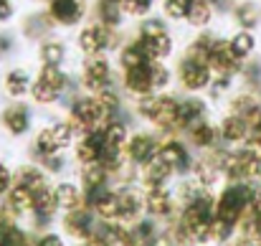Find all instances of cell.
<instances>
[{
    "label": "cell",
    "instance_id": "cell-1",
    "mask_svg": "<svg viewBox=\"0 0 261 246\" xmlns=\"http://www.w3.org/2000/svg\"><path fill=\"white\" fill-rule=\"evenodd\" d=\"M177 109H180V96L173 91H160V94H150L145 99L132 102L135 117L150 125V130H155L158 135H180Z\"/></svg>",
    "mask_w": 261,
    "mask_h": 246
},
{
    "label": "cell",
    "instance_id": "cell-2",
    "mask_svg": "<svg viewBox=\"0 0 261 246\" xmlns=\"http://www.w3.org/2000/svg\"><path fill=\"white\" fill-rule=\"evenodd\" d=\"M256 183H249V180H241V183H226L218 195H216V218L231 224V226H239V221L244 218L254 193H256Z\"/></svg>",
    "mask_w": 261,
    "mask_h": 246
},
{
    "label": "cell",
    "instance_id": "cell-3",
    "mask_svg": "<svg viewBox=\"0 0 261 246\" xmlns=\"http://www.w3.org/2000/svg\"><path fill=\"white\" fill-rule=\"evenodd\" d=\"M122 31H114V28H107L96 20H87L79 33H76V48L82 51V56H99V54H109V51H117L122 46Z\"/></svg>",
    "mask_w": 261,
    "mask_h": 246
},
{
    "label": "cell",
    "instance_id": "cell-4",
    "mask_svg": "<svg viewBox=\"0 0 261 246\" xmlns=\"http://www.w3.org/2000/svg\"><path fill=\"white\" fill-rule=\"evenodd\" d=\"M119 77L114 71V64L107 54L99 56H87L82 61V74H79V86L87 94H99L109 86H117Z\"/></svg>",
    "mask_w": 261,
    "mask_h": 246
},
{
    "label": "cell",
    "instance_id": "cell-5",
    "mask_svg": "<svg viewBox=\"0 0 261 246\" xmlns=\"http://www.w3.org/2000/svg\"><path fill=\"white\" fill-rule=\"evenodd\" d=\"M175 84L185 91V94H203L208 91V86L213 82V69L205 61L190 59V56H180L175 64Z\"/></svg>",
    "mask_w": 261,
    "mask_h": 246
},
{
    "label": "cell",
    "instance_id": "cell-6",
    "mask_svg": "<svg viewBox=\"0 0 261 246\" xmlns=\"http://www.w3.org/2000/svg\"><path fill=\"white\" fill-rule=\"evenodd\" d=\"M158 158H160L163 163L170 165L177 178L190 175V167H193V163H195L193 147H190V145L185 142V137H180V135H160V150H158Z\"/></svg>",
    "mask_w": 261,
    "mask_h": 246
},
{
    "label": "cell",
    "instance_id": "cell-7",
    "mask_svg": "<svg viewBox=\"0 0 261 246\" xmlns=\"http://www.w3.org/2000/svg\"><path fill=\"white\" fill-rule=\"evenodd\" d=\"M43 10L56 23V28H82L91 13V5L89 0H43Z\"/></svg>",
    "mask_w": 261,
    "mask_h": 246
},
{
    "label": "cell",
    "instance_id": "cell-8",
    "mask_svg": "<svg viewBox=\"0 0 261 246\" xmlns=\"http://www.w3.org/2000/svg\"><path fill=\"white\" fill-rule=\"evenodd\" d=\"M158 150H160V135L155 130H132L124 155L127 163H132L135 167H145L150 160L158 158Z\"/></svg>",
    "mask_w": 261,
    "mask_h": 246
},
{
    "label": "cell",
    "instance_id": "cell-9",
    "mask_svg": "<svg viewBox=\"0 0 261 246\" xmlns=\"http://www.w3.org/2000/svg\"><path fill=\"white\" fill-rule=\"evenodd\" d=\"M180 206L175 201V193L173 188H150L145 190V216L160 221V224H168L170 218L177 216Z\"/></svg>",
    "mask_w": 261,
    "mask_h": 246
},
{
    "label": "cell",
    "instance_id": "cell-10",
    "mask_svg": "<svg viewBox=\"0 0 261 246\" xmlns=\"http://www.w3.org/2000/svg\"><path fill=\"white\" fill-rule=\"evenodd\" d=\"M117 203H119V224H135L145 216V190L137 183L117 185Z\"/></svg>",
    "mask_w": 261,
    "mask_h": 246
},
{
    "label": "cell",
    "instance_id": "cell-11",
    "mask_svg": "<svg viewBox=\"0 0 261 246\" xmlns=\"http://www.w3.org/2000/svg\"><path fill=\"white\" fill-rule=\"evenodd\" d=\"M0 125L10 137H25L31 132V127H33V112L23 99L10 102L0 112Z\"/></svg>",
    "mask_w": 261,
    "mask_h": 246
},
{
    "label": "cell",
    "instance_id": "cell-12",
    "mask_svg": "<svg viewBox=\"0 0 261 246\" xmlns=\"http://www.w3.org/2000/svg\"><path fill=\"white\" fill-rule=\"evenodd\" d=\"M152 64V61H150ZM150 64L145 66H137V69H127V71H119V89L127 99L137 102V99H145L150 94H155L152 89V74H150Z\"/></svg>",
    "mask_w": 261,
    "mask_h": 246
},
{
    "label": "cell",
    "instance_id": "cell-13",
    "mask_svg": "<svg viewBox=\"0 0 261 246\" xmlns=\"http://www.w3.org/2000/svg\"><path fill=\"white\" fill-rule=\"evenodd\" d=\"M33 231L20 226V218L0 203V246H33Z\"/></svg>",
    "mask_w": 261,
    "mask_h": 246
},
{
    "label": "cell",
    "instance_id": "cell-14",
    "mask_svg": "<svg viewBox=\"0 0 261 246\" xmlns=\"http://www.w3.org/2000/svg\"><path fill=\"white\" fill-rule=\"evenodd\" d=\"M96 216L89 206H82V208H74V211H66L61 213V231L64 236L69 239H76V241H87L89 234L94 231L96 226Z\"/></svg>",
    "mask_w": 261,
    "mask_h": 246
},
{
    "label": "cell",
    "instance_id": "cell-15",
    "mask_svg": "<svg viewBox=\"0 0 261 246\" xmlns=\"http://www.w3.org/2000/svg\"><path fill=\"white\" fill-rule=\"evenodd\" d=\"M208 66L213 69V74H223V77H239L241 69H244V61L236 59V54L231 51V43L228 38H216L213 48H211V56H208Z\"/></svg>",
    "mask_w": 261,
    "mask_h": 246
},
{
    "label": "cell",
    "instance_id": "cell-16",
    "mask_svg": "<svg viewBox=\"0 0 261 246\" xmlns=\"http://www.w3.org/2000/svg\"><path fill=\"white\" fill-rule=\"evenodd\" d=\"M87 206L94 211L99 221H117L119 218V203H117V185H104L87 193Z\"/></svg>",
    "mask_w": 261,
    "mask_h": 246
},
{
    "label": "cell",
    "instance_id": "cell-17",
    "mask_svg": "<svg viewBox=\"0 0 261 246\" xmlns=\"http://www.w3.org/2000/svg\"><path fill=\"white\" fill-rule=\"evenodd\" d=\"M208 119V102L198 94H185L180 96V109H177V130L180 137L198 122Z\"/></svg>",
    "mask_w": 261,
    "mask_h": 246
},
{
    "label": "cell",
    "instance_id": "cell-18",
    "mask_svg": "<svg viewBox=\"0 0 261 246\" xmlns=\"http://www.w3.org/2000/svg\"><path fill=\"white\" fill-rule=\"evenodd\" d=\"M185 142L193 147V153H211L221 145V135H218V125H213L211 119H203L198 125H193L185 135Z\"/></svg>",
    "mask_w": 261,
    "mask_h": 246
},
{
    "label": "cell",
    "instance_id": "cell-19",
    "mask_svg": "<svg viewBox=\"0 0 261 246\" xmlns=\"http://www.w3.org/2000/svg\"><path fill=\"white\" fill-rule=\"evenodd\" d=\"M101 155H104V135H101V130L76 137V142H74V160H76L79 167L82 165L101 163Z\"/></svg>",
    "mask_w": 261,
    "mask_h": 246
},
{
    "label": "cell",
    "instance_id": "cell-20",
    "mask_svg": "<svg viewBox=\"0 0 261 246\" xmlns=\"http://www.w3.org/2000/svg\"><path fill=\"white\" fill-rule=\"evenodd\" d=\"M218 135H221V145H226V147H239V145H244V142L251 137V130H249V122H246L244 117L223 114L221 122H218Z\"/></svg>",
    "mask_w": 261,
    "mask_h": 246
},
{
    "label": "cell",
    "instance_id": "cell-21",
    "mask_svg": "<svg viewBox=\"0 0 261 246\" xmlns=\"http://www.w3.org/2000/svg\"><path fill=\"white\" fill-rule=\"evenodd\" d=\"M173 178H177L173 173V167L168 163H163L160 158L150 160L145 167H140V188L142 190H150V188H168L173 183Z\"/></svg>",
    "mask_w": 261,
    "mask_h": 246
},
{
    "label": "cell",
    "instance_id": "cell-22",
    "mask_svg": "<svg viewBox=\"0 0 261 246\" xmlns=\"http://www.w3.org/2000/svg\"><path fill=\"white\" fill-rule=\"evenodd\" d=\"M20 31H23V36H25L28 41H38V43H41V41H46V38L54 36L56 23L48 18L46 10H33V13H28V15L23 18Z\"/></svg>",
    "mask_w": 261,
    "mask_h": 246
},
{
    "label": "cell",
    "instance_id": "cell-23",
    "mask_svg": "<svg viewBox=\"0 0 261 246\" xmlns=\"http://www.w3.org/2000/svg\"><path fill=\"white\" fill-rule=\"evenodd\" d=\"M91 20L107 26V28H114V31H122L127 15L119 5V0H94L91 5Z\"/></svg>",
    "mask_w": 261,
    "mask_h": 246
},
{
    "label": "cell",
    "instance_id": "cell-24",
    "mask_svg": "<svg viewBox=\"0 0 261 246\" xmlns=\"http://www.w3.org/2000/svg\"><path fill=\"white\" fill-rule=\"evenodd\" d=\"M54 190H56V201H59L61 213L87 206V193L76 180H59V183H54Z\"/></svg>",
    "mask_w": 261,
    "mask_h": 246
},
{
    "label": "cell",
    "instance_id": "cell-25",
    "mask_svg": "<svg viewBox=\"0 0 261 246\" xmlns=\"http://www.w3.org/2000/svg\"><path fill=\"white\" fill-rule=\"evenodd\" d=\"M145 64H150V59H147V54H145V46H142L135 36L127 38V41L117 48V66H119V71L137 69V66H145Z\"/></svg>",
    "mask_w": 261,
    "mask_h": 246
},
{
    "label": "cell",
    "instance_id": "cell-26",
    "mask_svg": "<svg viewBox=\"0 0 261 246\" xmlns=\"http://www.w3.org/2000/svg\"><path fill=\"white\" fill-rule=\"evenodd\" d=\"M31 86H33V77H31L23 66H13V69H8V74L3 77V91H5L13 102L28 96V94H31Z\"/></svg>",
    "mask_w": 261,
    "mask_h": 246
},
{
    "label": "cell",
    "instance_id": "cell-27",
    "mask_svg": "<svg viewBox=\"0 0 261 246\" xmlns=\"http://www.w3.org/2000/svg\"><path fill=\"white\" fill-rule=\"evenodd\" d=\"M101 135H104V150H124L127 140L132 135V127H129V122L122 114V117H114L112 122H107Z\"/></svg>",
    "mask_w": 261,
    "mask_h": 246
},
{
    "label": "cell",
    "instance_id": "cell-28",
    "mask_svg": "<svg viewBox=\"0 0 261 246\" xmlns=\"http://www.w3.org/2000/svg\"><path fill=\"white\" fill-rule=\"evenodd\" d=\"M3 203L18 216V218H28L33 213V190L25 185L13 183V188L8 190V195L3 198Z\"/></svg>",
    "mask_w": 261,
    "mask_h": 246
},
{
    "label": "cell",
    "instance_id": "cell-29",
    "mask_svg": "<svg viewBox=\"0 0 261 246\" xmlns=\"http://www.w3.org/2000/svg\"><path fill=\"white\" fill-rule=\"evenodd\" d=\"M122 231H124V224H119V221H96L94 231L89 234L87 244L89 246H119Z\"/></svg>",
    "mask_w": 261,
    "mask_h": 246
},
{
    "label": "cell",
    "instance_id": "cell-30",
    "mask_svg": "<svg viewBox=\"0 0 261 246\" xmlns=\"http://www.w3.org/2000/svg\"><path fill=\"white\" fill-rule=\"evenodd\" d=\"M137 41L145 46V54H147L150 61H165L168 64V59L175 54L173 33H163V36H155V38H137Z\"/></svg>",
    "mask_w": 261,
    "mask_h": 246
},
{
    "label": "cell",
    "instance_id": "cell-31",
    "mask_svg": "<svg viewBox=\"0 0 261 246\" xmlns=\"http://www.w3.org/2000/svg\"><path fill=\"white\" fill-rule=\"evenodd\" d=\"M66 56H69V48H66V43L61 38L51 36V38L38 43V61H41V66H64Z\"/></svg>",
    "mask_w": 261,
    "mask_h": 246
},
{
    "label": "cell",
    "instance_id": "cell-32",
    "mask_svg": "<svg viewBox=\"0 0 261 246\" xmlns=\"http://www.w3.org/2000/svg\"><path fill=\"white\" fill-rule=\"evenodd\" d=\"M79 185L84 188V193H91V190H96V188L114 185V183H112V175L107 173L104 165L94 163V165H82V167H79Z\"/></svg>",
    "mask_w": 261,
    "mask_h": 246
},
{
    "label": "cell",
    "instance_id": "cell-33",
    "mask_svg": "<svg viewBox=\"0 0 261 246\" xmlns=\"http://www.w3.org/2000/svg\"><path fill=\"white\" fill-rule=\"evenodd\" d=\"M216 18V8L213 3L208 0H190V8H188V15H185V23L195 31H205Z\"/></svg>",
    "mask_w": 261,
    "mask_h": 246
},
{
    "label": "cell",
    "instance_id": "cell-34",
    "mask_svg": "<svg viewBox=\"0 0 261 246\" xmlns=\"http://www.w3.org/2000/svg\"><path fill=\"white\" fill-rule=\"evenodd\" d=\"M261 102H259V94L251 91V89H241L236 94L228 96V114H236V117H244L249 119L254 109H259Z\"/></svg>",
    "mask_w": 261,
    "mask_h": 246
},
{
    "label": "cell",
    "instance_id": "cell-35",
    "mask_svg": "<svg viewBox=\"0 0 261 246\" xmlns=\"http://www.w3.org/2000/svg\"><path fill=\"white\" fill-rule=\"evenodd\" d=\"M233 15V23L241 28V31H254L261 20V10L254 0H239L231 10Z\"/></svg>",
    "mask_w": 261,
    "mask_h": 246
},
{
    "label": "cell",
    "instance_id": "cell-36",
    "mask_svg": "<svg viewBox=\"0 0 261 246\" xmlns=\"http://www.w3.org/2000/svg\"><path fill=\"white\" fill-rule=\"evenodd\" d=\"M13 173H15V183H18V185H25V188H31V190H36V188L51 183V180H48V173L38 163H23V165H18Z\"/></svg>",
    "mask_w": 261,
    "mask_h": 246
},
{
    "label": "cell",
    "instance_id": "cell-37",
    "mask_svg": "<svg viewBox=\"0 0 261 246\" xmlns=\"http://www.w3.org/2000/svg\"><path fill=\"white\" fill-rule=\"evenodd\" d=\"M216 38H218V36H216L213 31H208V28H205V31H198V33L190 38V43L185 46V56L208 64V56H211V48H213Z\"/></svg>",
    "mask_w": 261,
    "mask_h": 246
},
{
    "label": "cell",
    "instance_id": "cell-38",
    "mask_svg": "<svg viewBox=\"0 0 261 246\" xmlns=\"http://www.w3.org/2000/svg\"><path fill=\"white\" fill-rule=\"evenodd\" d=\"M228 43H231V51L236 54V59H241L244 64L254 56V51H256V36H254V31H236L231 38H228Z\"/></svg>",
    "mask_w": 261,
    "mask_h": 246
},
{
    "label": "cell",
    "instance_id": "cell-39",
    "mask_svg": "<svg viewBox=\"0 0 261 246\" xmlns=\"http://www.w3.org/2000/svg\"><path fill=\"white\" fill-rule=\"evenodd\" d=\"M31 102L33 104H38V107H56V104H61L66 96L61 94V91H56L54 86H48V84L38 82L36 77H33V86H31Z\"/></svg>",
    "mask_w": 261,
    "mask_h": 246
},
{
    "label": "cell",
    "instance_id": "cell-40",
    "mask_svg": "<svg viewBox=\"0 0 261 246\" xmlns=\"http://www.w3.org/2000/svg\"><path fill=\"white\" fill-rule=\"evenodd\" d=\"M236 236L246 246H261V221L251 213H244V218L236 226Z\"/></svg>",
    "mask_w": 261,
    "mask_h": 246
},
{
    "label": "cell",
    "instance_id": "cell-41",
    "mask_svg": "<svg viewBox=\"0 0 261 246\" xmlns=\"http://www.w3.org/2000/svg\"><path fill=\"white\" fill-rule=\"evenodd\" d=\"M150 74H152V89H155V94L168 91L175 84V71L165 61H152L150 64Z\"/></svg>",
    "mask_w": 261,
    "mask_h": 246
},
{
    "label": "cell",
    "instance_id": "cell-42",
    "mask_svg": "<svg viewBox=\"0 0 261 246\" xmlns=\"http://www.w3.org/2000/svg\"><path fill=\"white\" fill-rule=\"evenodd\" d=\"M158 3H160V0H119L124 15L132 18V20H142V18L152 15V10H155Z\"/></svg>",
    "mask_w": 261,
    "mask_h": 246
},
{
    "label": "cell",
    "instance_id": "cell-43",
    "mask_svg": "<svg viewBox=\"0 0 261 246\" xmlns=\"http://www.w3.org/2000/svg\"><path fill=\"white\" fill-rule=\"evenodd\" d=\"M190 0H160V15L168 23H182L188 15Z\"/></svg>",
    "mask_w": 261,
    "mask_h": 246
},
{
    "label": "cell",
    "instance_id": "cell-44",
    "mask_svg": "<svg viewBox=\"0 0 261 246\" xmlns=\"http://www.w3.org/2000/svg\"><path fill=\"white\" fill-rule=\"evenodd\" d=\"M231 89H233V77H223V74H213V82L208 86V99L211 102H221L226 96H231Z\"/></svg>",
    "mask_w": 261,
    "mask_h": 246
},
{
    "label": "cell",
    "instance_id": "cell-45",
    "mask_svg": "<svg viewBox=\"0 0 261 246\" xmlns=\"http://www.w3.org/2000/svg\"><path fill=\"white\" fill-rule=\"evenodd\" d=\"M38 165L48 173V178H51V175H61V173L66 170V158H64V153H59V155H48V158H41Z\"/></svg>",
    "mask_w": 261,
    "mask_h": 246
},
{
    "label": "cell",
    "instance_id": "cell-46",
    "mask_svg": "<svg viewBox=\"0 0 261 246\" xmlns=\"http://www.w3.org/2000/svg\"><path fill=\"white\" fill-rule=\"evenodd\" d=\"M33 246H66V241L56 231H43V234H36L33 236Z\"/></svg>",
    "mask_w": 261,
    "mask_h": 246
},
{
    "label": "cell",
    "instance_id": "cell-47",
    "mask_svg": "<svg viewBox=\"0 0 261 246\" xmlns=\"http://www.w3.org/2000/svg\"><path fill=\"white\" fill-rule=\"evenodd\" d=\"M13 183H15V173L5 163H0V198L8 195V190L13 188Z\"/></svg>",
    "mask_w": 261,
    "mask_h": 246
},
{
    "label": "cell",
    "instance_id": "cell-48",
    "mask_svg": "<svg viewBox=\"0 0 261 246\" xmlns=\"http://www.w3.org/2000/svg\"><path fill=\"white\" fill-rule=\"evenodd\" d=\"M15 15V3L13 0H0V26L10 23Z\"/></svg>",
    "mask_w": 261,
    "mask_h": 246
},
{
    "label": "cell",
    "instance_id": "cell-49",
    "mask_svg": "<svg viewBox=\"0 0 261 246\" xmlns=\"http://www.w3.org/2000/svg\"><path fill=\"white\" fill-rule=\"evenodd\" d=\"M15 48V38L10 33H0V56H10Z\"/></svg>",
    "mask_w": 261,
    "mask_h": 246
},
{
    "label": "cell",
    "instance_id": "cell-50",
    "mask_svg": "<svg viewBox=\"0 0 261 246\" xmlns=\"http://www.w3.org/2000/svg\"><path fill=\"white\" fill-rule=\"evenodd\" d=\"M76 246H89L87 241H76Z\"/></svg>",
    "mask_w": 261,
    "mask_h": 246
},
{
    "label": "cell",
    "instance_id": "cell-51",
    "mask_svg": "<svg viewBox=\"0 0 261 246\" xmlns=\"http://www.w3.org/2000/svg\"><path fill=\"white\" fill-rule=\"evenodd\" d=\"M228 3H239V0H228Z\"/></svg>",
    "mask_w": 261,
    "mask_h": 246
}]
</instances>
